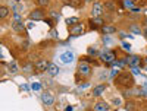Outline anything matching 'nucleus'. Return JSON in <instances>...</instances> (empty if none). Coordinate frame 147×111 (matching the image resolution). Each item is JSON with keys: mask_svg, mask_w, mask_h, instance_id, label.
<instances>
[{"mask_svg": "<svg viewBox=\"0 0 147 111\" xmlns=\"http://www.w3.org/2000/svg\"><path fill=\"white\" fill-rule=\"evenodd\" d=\"M31 89L32 91H41V85L40 83H32L31 85Z\"/></svg>", "mask_w": 147, "mask_h": 111, "instance_id": "24", "label": "nucleus"}, {"mask_svg": "<svg viewBox=\"0 0 147 111\" xmlns=\"http://www.w3.org/2000/svg\"><path fill=\"white\" fill-rule=\"evenodd\" d=\"M134 6H136V5H134V0H124V7L125 9H132Z\"/></svg>", "mask_w": 147, "mask_h": 111, "instance_id": "19", "label": "nucleus"}, {"mask_svg": "<svg viewBox=\"0 0 147 111\" xmlns=\"http://www.w3.org/2000/svg\"><path fill=\"white\" fill-rule=\"evenodd\" d=\"M38 6H49V0H37Z\"/></svg>", "mask_w": 147, "mask_h": 111, "instance_id": "26", "label": "nucleus"}, {"mask_svg": "<svg viewBox=\"0 0 147 111\" xmlns=\"http://www.w3.org/2000/svg\"><path fill=\"white\" fill-rule=\"evenodd\" d=\"M31 19L32 21H43L44 19V13L40 10V9H37V10H34V12H31Z\"/></svg>", "mask_w": 147, "mask_h": 111, "instance_id": "7", "label": "nucleus"}, {"mask_svg": "<svg viewBox=\"0 0 147 111\" xmlns=\"http://www.w3.org/2000/svg\"><path fill=\"white\" fill-rule=\"evenodd\" d=\"M21 89H22V91H30L31 86H28V85H21Z\"/></svg>", "mask_w": 147, "mask_h": 111, "instance_id": "34", "label": "nucleus"}, {"mask_svg": "<svg viewBox=\"0 0 147 111\" xmlns=\"http://www.w3.org/2000/svg\"><path fill=\"white\" fill-rule=\"evenodd\" d=\"M41 101H43L46 105H53V102H55V96H53L50 92H44V94L41 95Z\"/></svg>", "mask_w": 147, "mask_h": 111, "instance_id": "6", "label": "nucleus"}, {"mask_svg": "<svg viewBox=\"0 0 147 111\" xmlns=\"http://www.w3.org/2000/svg\"><path fill=\"white\" fill-rule=\"evenodd\" d=\"M132 73H134V75H140V70L137 67H132Z\"/></svg>", "mask_w": 147, "mask_h": 111, "instance_id": "36", "label": "nucleus"}, {"mask_svg": "<svg viewBox=\"0 0 147 111\" xmlns=\"http://www.w3.org/2000/svg\"><path fill=\"white\" fill-rule=\"evenodd\" d=\"M12 29H13L15 32H22L24 31V23L18 22V21H13L12 22Z\"/></svg>", "mask_w": 147, "mask_h": 111, "instance_id": "11", "label": "nucleus"}, {"mask_svg": "<svg viewBox=\"0 0 147 111\" xmlns=\"http://www.w3.org/2000/svg\"><path fill=\"white\" fill-rule=\"evenodd\" d=\"M93 25H94V27H99V25L103 27V21H102V18H94V19H93Z\"/></svg>", "mask_w": 147, "mask_h": 111, "instance_id": "23", "label": "nucleus"}, {"mask_svg": "<svg viewBox=\"0 0 147 111\" xmlns=\"http://www.w3.org/2000/svg\"><path fill=\"white\" fill-rule=\"evenodd\" d=\"M146 2H147V0H134V5H136V6H137V5L141 6V5H144Z\"/></svg>", "mask_w": 147, "mask_h": 111, "instance_id": "32", "label": "nucleus"}, {"mask_svg": "<svg viewBox=\"0 0 147 111\" xmlns=\"http://www.w3.org/2000/svg\"><path fill=\"white\" fill-rule=\"evenodd\" d=\"M105 7H107L109 10H115V5H113L112 2H107V3L105 5Z\"/></svg>", "mask_w": 147, "mask_h": 111, "instance_id": "28", "label": "nucleus"}, {"mask_svg": "<svg viewBox=\"0 0 147 111\" xmlns=\"http://www.w3.org/2000/svg\"><path fill=\"white\" fill-rule=\"evenodd\" d=\"M78 72L81 73V75H88V73L91 72V67H90V64H87V63H81V64L78 66Z\"/></svg>", "mask_w": 147, "mask_h": 111, "instance_id": "8", "label": "nucleus"}, {"mask_svg": "<svg viewBox=\"0 0 147 111\" xmlns=\"http://www.w3.org/2000/svg\"><path fill=\"white\" fill-rule=\"evenodd\" d=\"M112 102H113V105H115V107H119V105L122 104L121 98H113V101H112Z\"/></svg>", "mask_w": 147, "mask_h": 111, "instance_id": "29", "label": "nucleus"}, {"mask_svg": "<svg viewBox=\"0 0 147 111\" xmlns=\"http://www.w3.org/2000/svg\"><path fill=\"white\" fill-rule=\"evenodd\" d=\"M47 72H49V75H50V76H56V75H59V67H57L55 63H50Z\"/></svg>", "mask_w": 147, "mask_h": 111, "instance_id": "12", "label": "nucleus"}, {"mask_svg": "<svg viewBox=\"0 0 147 111\" xmlns=\"http://www.w3.org/2000/svg\"><path fill=\"white\" fill-rule=\"evenodd\" d=\"M105 89H106L105 85H97L96 88L93 89V95H94V96H100V95L105 92Z\"/></svg>", "mask_w": 147, "mask_h": 111, "instance_id": "14", "label": "nucleus"}, {"mask_svg": "<svg viewBox=\"0 0 147 111\" xmlns=\"http://www.w3.org/2000/svg\"><path fill=\"white\" fill-rule=\"evenodd\" d=\"M84 3V0H68V5L72 7H81Z\"/></svg>", "mask_w": 147, "mask_h": 111, "instance_id": "16", "label": "nucleus"}, {"mask_svg": "<svg viewBox=\"0 0 147 111\" xmlns=\"http://www.w3.org/2000/svg\"><path fill=\"white\" fill-rule=\"evenodd\" d=\"M66 25L68 27H74V25H77L78 23V18L77 16H71V18H66Z\"/></svg>", "mask_w": 147, "mask_h": 111, "instance_id": "15", "label": "nucleus"}, {"mask_svg": "<svg viewBox=\"0 0 147 111\" xmlns=\"http://www.w3.org/2000/svg\"><path fill=\"white\" fill-rule=\"evenodd\" d=\"M121 47L124 48V50H127V51H131V44L127 43V41H122V43H121Z\"/></svg>", "mask_w": 147, "mask_h": 111, "instance_id": "22", "label": "nucleus"}, {"mask_svg": "<svg viewBox=\"0 0 147 111\" xmlns=\"http://www.w3.org/2000/svg\"><path fill=\"white\" fill-rule=\"evenodd\" d=\"M103 78H107V73H100V79H103Z\"/></svg>", "mask_w": 147, "mask_h": 111, "instance_id": "40", "label": "nucleus"}, {"mask_svg": "<svg viewBox=\"0 0 147 111\" xmlns=\"http://www.w3.org/2000/svg\"><path fill=\"white\" fill-rule=\"evenodd\" d=\"M7 70H9V73H18V64L15 63V61H12V63L7 66Z\"/></svg>", "mask_w": 147, "mask_h": 111, "instance_id": "18", "label": "nucleus"}, {"mask_svg": "<svg viewBox=\"0 0 147 111\" xmlns=\"http://www.w3.org/2000/svg\"><path fill=\"white\" fill-rule=\"evenodd\" d=\"M100 58L105 61V63H113L115 61V53H112V51H102L100 53Z\"/></svg>", "mask_w": 147, "mask_h": 111, "instance_id": "3", "label": "nucleus"}, {"mask_svg": "<svg viewBox=\"0 0 147 111\" xmlns=\"http://www.w3.org/2000/svg\"><path fill=\"white\" fill-rule=\"evenodd\" d=\"M146 61H147V57H146Z\"/></svg>", "mask_w": 147, "mask_h": 111, "instance_id": "47", "label": "nucleus"}, {"mask_svg": "<svg viewBox=\"0 0 147 111\" xmlns=\"http://www.w3.org/2000/svg\"><path fill=\"white\" fill-rule=\"evenodd\" d=\"M143 34H144V35H146V38H147V28H146V29H144V31H143Z\"/></svg>", "mask_w": 147, "mask_h": 111, "instance_id": "43", "label": "nucleus"}, {"mask_svg": "<svg viewBox=\"0 0 147 111\" xmlns=\"http://www.w3.org/2000/svg\"><path fill=\"white\" fill-rule=\"evenodd\" d=\"M65 111H72V107H66V108H65Z\"/></svg>", "mask_w": 147, "mask_h": 111, "instance_id": "42", "label": "nucleus"}, {"mask_svg": "<svg viewBox=\"0 0 147 111\" xmlns=\"http://www.w3.org/2000/svg\"><path fill=\"white\" fill-rule=\"evenodd\" d=\"M131 12H134V13H140V12H141V7H140V6H134V7L131 9Z\"/></svg>", "mask_w": 147, "mask_h": 111, "instance_id": "31", "label": "nucleus"}, {"mask_svg": "<svg viewBox=\"0 0 147 111\" xmlns=\"http://www.w3.org/2000/svg\"><path fill=\"white\" fill-rule=\"evenodd\" d=\"M49 66H50V63H49L47 60H38V61L35 63V67L38 69V70H47Z\"/></svg>", "mask_w": 147, "mask_h": 111, "instance_id": "9", "label": "nucleus"}, {"mask_svg": "<svg viewBox=\"0 0 147 111\" xmlns=\"http://www.w3.org/2000/svg\"><path fill=\"white\" fill-rule=\"evenodd\" d=\"M131 31H132L134 34H136V35H140V34H143V32H141V29H140V28H137V27H131Z\"/></svg>", "mask_w": 147, "mask_h": 111, "instance_id": "27", "label": "nucleus"}, {"mask_svg": "<svg viewBox=\"0 0 147 111\" xmlns=\"http://www.w3.org/2000/svg\"><path fill=\"white\" fill-rule=\"evenodd\" d=\"M103 43H105V45L110 47V45L115 44V40L112 38V37H109V35H105V37H103Z\"/></svg>", "mask_w": 147, "mask_h": 111, "instance_id": "17", "label": "nucleus"}, {"mask_svg": "<svg viewBox=\"0 0 147 111\" xmlns=\"http://www.w3.org/2000/svg\"><path fill=\"white\" fill-rule=\"evenodd\" d=\"M28 47H30V43H28V41H24V48H25V50H27Z\"/></svg>", "mask_w": 147, "mask_h": 111, "instance_id": "38", "label": "nucleus"}, {"mask_svg": "<svg viewBox=\"0 0 147 111\" xmlns=\"http://www.w3.org/2000/svg\"><path fill=\"white\" fill-rule=\"evenodd\" d=\"M138 94H140L141 96H147V89H146V88H143V89H140V91H138Z\"/></svg>", "mask_w": 147, "mask_h": 111, "instance_id": "33", "label": "nucleus"}, {"mask_svg": "<svg viewBox=\"0 0 147 111\" xmlns=\"http://www.w3.org/2000/svg\"><path fill=\"white\" fill-rule=\"evenodd\" d=\"M87 2H91V0H87Z\"/></svg>", "mask_w": 147, "mask_h": 111, "instance_id": "46", "label": "nucleus"}, {"mask_svg": "<svg viewBox=\"0 0 147 111\" xmlns=\"http://www.w3.org/2000/svg\"><path fill=\"white\" fill-rule=\"evenodd\" d=\"M91 15H93V18H100L103 15V5L102 3H94V6L91 9Z\"/></svg>", "mask_w": 147, "mask_h": 111, "instance_id": "5", "label": "nucleus"}, {"mask_svg": "<svg viewBox=\"0 0 147 111\" xmlns=\"http://www.w3.org/2000/svg\"><path fill=\"white\" fill-rule=\"evenodd\" d=\"M7 13H9V9L7 7H0V18H6L7 16Z\"/></svg>", "mask_w": 147, "mask_h": 111, "instance_id": "20", "label": "nucleus"}, {"mask_svg": "<svg viewBox=\"0 0 147 111\" xmlns=\"http://www.w3.org/2000/svg\"><path fill=\"white\" fill-rule=\"evenodd\" d=\"M125 61L129 67H138L140 63H141V58L138 56H129L128 58H125Z\"/></svg>", "mask_w": 147, "mask_h": 111, "instance_id": "4", "label": "nucleus"}, {"mask_svg": "<svg viewBox=\"0 0 147 111\" xmlns=\"http://www.w3.org/2000/svg\"><path fill=\"white\" fill-rule=\"evenodd\" d=\"M94 111H109V105L106 102H96Z\"/></svg>", "mask_w": 147, "mask_h": 111, "instance_id": "13", "label": "nucleus"}, {"mask_svg": "<svg viewBox=\"0 0 147 111\" xmlns=\"http://www.w3.org/2000/svg\"><path fill=\"white\" fill-rule=\"evenodd\" d=\"M50 16L53 19H59L60 18V13H59V12H55V10H50Z\"/></svg>", "mask_w": 147, "mask_h": 111, "instance_id": "25", "label": "nucleus"}, {"mask_svg": "<svg viewBox=\"0 0 147 111\" xmlns=\"http://www.w3.org/2000/svg\"><path fill=\"white\" fill-rule=\"evenodd\" d=\"M116 75H118V72H116V70H112V72H110V76H112V78L116 76Z\"/></svg>", "mask_w": 147, "mask_h": 111, "instance_id": "39", "label": "nucleus"}, {"mask_svg": "<svg viewBox=\"0 0 147 111\" xmlns=\"http://www.w3.org/2000/svg\"><path fill=\"white\" fill-rule=\"evenodd\" d=\"M88 83H84V85H80V89H84V88H88Z\"/></svg>", "mask_w": 147, "mask_h": 111, "instance_id": "37", "label": "nucleus"}, {"mask_svg": "<svg viewBox=\"0 0 147 111\" xmlns=\"http://www.w3.org/2000/svg\"><path fill=\"white\" fill-rule=\"evenodd\" d=\"M102 31H103V32H106V35H107V34L115 32V28H113V27H102Z\"/></svg>", "mask_w": 147, "mask_h": 111, "instance_id": "21", "label": "nucleus"}, {"mask_svg": "<svg viewBox=\"0 0 147 111\" xmlns=\"http://www.w3.org/2000/svg\"><path fill=\"white\" fill-rule=\"evenodd\" d=\"M88 53H90V54H96V50H94V48H90Z\"/></svg>", "mask_w": 147, "mask_h": 111, "instance_id": "41", "label": "nucleus"}, {"mask_svg": "<svg viewBox=\"0 0 147 111\" xmlns=\"http://www.w3.org/2000/svg\"><path fill=\"white\" fill-rule=\"evenodd\" d=\"M144 22H146V25H147V18H146V21H144Z\"/></svg>", "mask_w": 147, "mask_h": 111, "instance_id": "44", "label": "nucleus"}, {"mask_svg": "<svg viewBox=\"0 0 147 111\" xmlns=\"http://www.w3.org/2000/svg\"><path fill=\"white\" fill-rule=\"evenodd\" d=\"M116 82H118L119 85H122V86H131V85L134 83V79H132L131 73L124 72V73H119V75H118Z\"/></svg>", "mask_w": 147, "mask_h": 111, "instance_id": "1", "label": "nucleus"}, {"mask_svg": "<svg viewBox=\"0 0 147 111\" xmlns=\"http://www.w3.org/2000/svg\"><path fill=\"white\" fill-rule=\"evenodd\" d=\"M82 25L81 23H77V25H74L72 28H71V35H80V34H82Z\"/></svg>", "mask_w": 147, "mask_h": 111, "instance_id": "10", "label": "nucleus"}, {"mask_svg": "<svg viewBox=\"0 0 147 111\" xmlns=\"http://www.w3.org/2000/svg\"><path fill=\"white\" fill-rule=\"evenodd\" d=\"M13 21H18V22H22V19H21V16H19V13H15V15H13Z\"/></svg>", "mask_w": 147, "mask_h": 111, "instance_id": "35", "label": "nucleus"}, {"mask_svg": "<svg viewBox=\"0 0 147 111\" xmlns=\"http://www.w3.org/2000/svg\"><path fill=\"white\" fill-rule=\"evenodd\" d=\"M59 60L62 61L63 64H71L74 60H75V54L71 50H63L62 53L59 54Z\"/></svg>", "mask_w": 147, "mask_h": 111, "instance_id": "2", "label": "nucleus"}, {"mask_svg": "<svg viewBox=\"0 0 147 111\" xmlns=\"http://www.w3.org/2000/svg\"><path fill=\"white\" fill-rule=\"evenodd\" d=\"M13 2H21V0H13Z\"/></svg>", "mask_w": 147, "mask_h": 111, "instance_id": "45", "label": "nucleus"}, {"mask_svg": "<svg viewBox=\"0 0 147 111\" xmlns=\"http://www.w3.org/2000/svg\"><path fill=\"white\" fill-rule=\"evenodd\" d=\"M12 7H13V10H15V13H18L19 10H22V6H21V5H15V3H13V5H12Z\"/></svg>", "mask_w": 147, "mask_h": 111, "instance_id": "30", "label": "nucleus"}]
</instances>
